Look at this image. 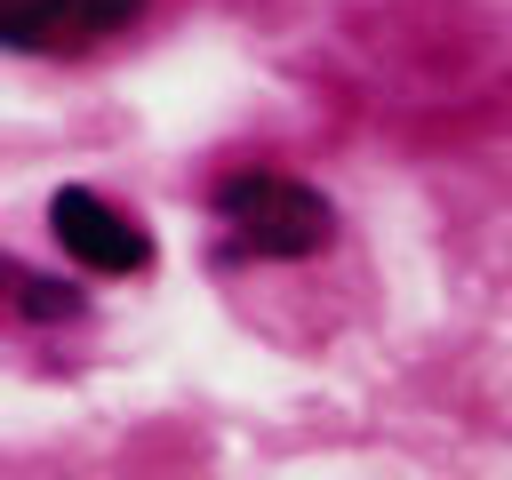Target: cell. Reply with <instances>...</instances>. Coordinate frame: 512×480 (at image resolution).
Here are the masks:
<instances>
[{"mask_svg":"<svg viewBox=\"0 0 512 480\" xmlns=\"http://www.w3.org/2000/svg\"><path fill=\"white\" fill-rule=\"evenodd\" d=\"M208 208H216L224 240H232L240 256H256V264H304V256H320L328 232H336L328 192L304 184V176H280V168H232V176L208 192Z\"/></svg>","mask_w":512,"mask_h":480,"instance_id":"6da1fadb","label":"cell"},{"mask_svg":"<svg viewBox=\"0 0 512 480\" xmlns=\"http://www.w3.org/2000/svg\"><path fill=\"white\" fill-rule=\"evenodd\" d=\"M48 232L80 272H144L152 264V232L128 208H112L104 192H88V184H64L48 200Z\"/></svg>","mask_w":512,"mask_h":480,"instance_id":"7a4b0ae2","label":"cell"},{"mask_svg":"<svg viewBox=\"0 0 512 480\" xmlns=\"http://www.w3.org/2000/svg\"><path fill=\"white\" fill-rule=\"evenodd\" d=\"M144 16V0H0V32L24 56H72L96 48L112 32H128Z\"/></svg>","mask_w":512,"mask_h":480,"instance_id":"3957f363","label":"cell"},{"mask_svg":"<svg viewBox=\"0 0 512 480\" xmlns=\"http://www.w3.org/2000/svg\"><path fill=\"white\" fill-rule=\"evenodd\" d=\"M8 304H16V320H72L80 312V296L64 280H40L32 264H8Z\"/></svg>","mask_w":512,"mask_h":480,"instance_id":"277c9868","label":"cell"}]
</instances>
